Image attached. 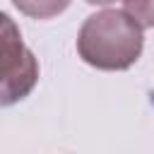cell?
<instances>
[{"label": "cell", "instance_id": "obj_3", "mask_svg": "<svg viewBox=\"0 0 154 154\" xmlns=\"http://www.w3.org/2000/svg\"><path fill=\"white\" fill-rule=\"evenodd\" d=\"M72 0H12V5L31 19H53L70 7Z\"/></svg>", "mask_w": 154, "mask_h": 154}, {"label": "cell", "instance_id": "obj_1", "mask_svg": "<svg viewBox=\"0 0 154 154\" xmlns=\"http://www.w3.org/2000/svg\"><path fill=\"white\" fill-rule=\"evenodd\" d=\"M142 24L125 10H101L84 19L77 34L79 58L106 72H120L132 67L144 48Z\"/></svg>", "mask_w": 154, "mask_h": 154}, {"label": "cell", "instance_id": "obj_2", "mask_svg": "<svg viewBox=\"0 0 154 154\" xmlns=\"http://www.w3.org/2000/svg\"><path fill=\"white\" fill-rule=\"evenodd\" d=\"M0 67H2V84H0V103L7 108L31 94L38 82V60L22 41L19 29L10 19V14L0 17Z\"/></svg>", "mask_w": 154, "mask_h": 154}, {"label": "cell", "instance_id": "obj_4", "mask_svg": "<svg viewBox=\"0 0 154 154\" xmlns=\"http://www.w3.org/2000/svg\"><path fill=\"white\" fill-rule=\"evenodd\" d=\"M125 5V12L140 22L144 29H152L154 26V0H123Z\"/></svg>", "mask_w": 154, "mask_h": 154}, {"label": "cell", "instance_id": "obj_5", "mask_svg": "<svg viewBox=\"0 0 154 154\" xmlns=\"http://www.w3.org/2000/svg\"><path fill=\"white\" fill-rule=\"evenodd\" d=\"M89 5H113L116 0H87Z\"/></svg>", "mask_w": 154, "mask_h": 154}]
</instances>
